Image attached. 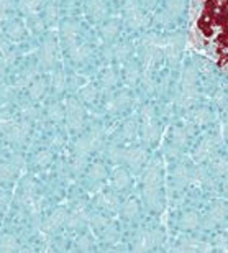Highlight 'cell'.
Listing matches in <instances>:
<instances>
[{
	"label": "cell",
	"mask_w": 228,
	"mask_h": 253,
	"mask_svg": "<svg viewBox=\"0 0 228 253\" xmlns=\"http://www.w3.org/2000/svg\"><path fill=\"white\" fill-rule=\"evenodd\" d=\"M64 119L68 122V126L73 131H80L85 124V114L82 105L73 97L64 102Z\"/></svg>",
	"instance_id": "1"
},
{
	"label": "cell",
	"mask_w": 228,
	"mask_h": 253,
	"mask_svg": "<svg viewBox=\"0 0 228 253\" xmlns=\"http://www.w3.org/2000/svg\"><path fill=\"white\" fill-rule=\"evenodd\" d=\"M30 131H32V125L27 122H20V124H8L5 126V136L10 143H23L28 138Z\"/></svg>",
	"instance_id": "2"
},
{
	"label": "cell",
	"mask_w": 228,
	"mask_h": 253,
	"mask_svg": "<svg viewBox=\"0 0 228 253\" xmlns=\"http://www.w3.org/2000/svg\"><path fill=\"white\" fill-rule=\"evenodd\" d=\"M38 63L43 69H51L56 63V43L51 38L43 42L38 53Z\"/></svg>",
	"instance_id": "3"
},
{
	"label": "cell",
	"mask_w": 228,
	"mask_h": 253,
	"mask_svg": "<svg viewBox=\"0 0 228 253\" xmlns=\"http://www.w3.org/2000/svg\"><path fill=\"white\" fill-rule=\"evenodd\" d=\"M68 215H69V212L66 211L64 207H58V209H54L51 212V215H48V219L44 220L43 229L46 230L48 234L63 229L66 225V222H68Z\"/></svg>",
	"instance_id": "4"
},
{
	"label": "cell",
	"mask_w": 228,
	"mask_h": 253,
	"mask_svg": "<svg viewBox=\"0 0 228 253\" xmlns=\"http://www.w3.org/2000/svg\"><path fill=\"white\" fill-rule=\"evenodd\" d=\"M146 158L148 156H146V151L143 148H130V150H123L121 161H125L133 169H138L141 168V165H145Z\"/></svg>",
	"instance_id": "5"
},
{
	"label": "cell",
	"mask_w": 228,
	"mask_h": 253,
	"mask_svg": "<svg viewBox=\"0 0 228 253\" xmlns=\"http://www.w3.org/2000/svg\"><path fill=\"white\" fill-rule=\"evenodd\" d=\"M79 23L77 22H73V20H68V22H64L61 25V37H63L64 43L68 44V48L71 44L76 43V40H77V35H79Z\"/></svg>",
	"instance_id": "6"
},
{
	"label": "cell",
	"mask_w": 228,
	"mask_h": 253,
	"mask_svg": "<svg viewBox=\"0 0 228 253\" xmlns=\"http://www.w3.org/2000/svg\"><path fill=\"white\" fill-rule=\"evenodd\" d=\"M46 89H48V81L37 76V78L28 84V97L32 100H39L46 94Z\"/></svg>",
	"instance_id": "7"
},
{
	"label": "cell",
	"mask_w": 228,
	"mask_h": 253,
	"mask_svg": "<svg viewBox=\"0 0 228 253\" xmlns=\"http://www.w3.org/2000/svg\"><path fill=\"white\" fill-rule=\"evenodd\" d=\"M130 102H131V95L128 92H118L115 97L109 100L105 107H107L109 112H118V110L128 107Z\"/></svg>",
	"instance_id": "8"
},
{
	"label": "cell",
	"mask_w": 228,
	"mask_h": 253,
	"mask_svg": "<svg viewBox=\"0 0 228 253\" xmlns=\"http://www.w3.org/2000/svg\"><path fill=\"white\" fill-rule=\"evenodd\" d=\"M5 35H7L8 40H12V42H20V40H23L25 37V27L22 23L18 22V20H12V22H8L5 25Z\"/></svg>",
	"instance_id": "9"
},
{
	"label": "cell",
	"mask_w": 228,
	"mask_h": 253,
	"mask_svg": "<svg viewBox=\"0 0 228 253\" xmlns=\"http://www.w3.org/2000/svg\"><path fill=\"white\" fill-rule=\"evenodd\" d=\"M85 220H87V214H85L84 207H77V209H74L68 215V222H66V225H68L71 230H74V229L82 227L85 224Z\"/></svg>",
	"instance_id": "10"
},
{
	"label": "cell",
	"mask_w": 228,
	"mask_h": 253,
	"mask_svg": "<svg viewBox=\"0 0 228 253\" xmlns=\"http://www.w3.org/2000/svg\"><path fill=\"white\" fill-rule=\"evenodd\" d=\"M69 56L74 63H84L90 56V48L87 44H71L69 46Z\"/></svg>",
	"instance_id": "11"
},
{
	"label": "cell",
	"mask_w": 228,
	"mask_h": 253,
	"mask_svg": "<svg viewBox=\"0 0 228 253\" xmlns=\"http://www.w3.org/2000/svg\"><path fill=\"white\" fill-rule=\"evenodd\" d=\"M87 13L92 17V20H102L107 15V5L104 0H89Z\"/></svg>",
	"instance_id": "12"
},
{
	"label": "cell",
	"mask_w": 228,
	"mask_h": 253,
	"mask_svg": "<svg viewBox=\"0 0 228 253\" xmlns=\"http://www.w3.org/2000/svg\"><path fill=\"white\" fill-rule=\"evenodd\" d=\"M94 148L90 145L89 136H79L74 143V155L76 156H82V158H87V156L92 153Z\"/></svg>",
	"instance_id": "13"
},
{
	"label": "cell",
	"mask_w": 228,
	"mask_h": 253,
	"mask_svg": "<svg viewBox=\"0 0 228 253\" xmlns=\"http://www.w3.org/2000/svg\"><path fill=\"white\" fill-rule=\"evenodd\" d=\"M95 202H97V206L107 211H115L116 207H118V197H116L114 192H104V194H100L97 199H95Z\"/></svg>",
	"instance_id": "14"
},
{
	"label": "cell",
	"mask_w": 228,
	"mask_h": 253,
	"mask_svg": "<svg viewBox=\"0 0 228 253\" xmlns=\"http://www.w3.org/2000/svg\"><path fill=\"white\" fill-rule=\"evenodd\" d=\"M22 202L27 206H33L35 204V183L33 179H23L22 184Z\"/></svg>",
	"instance_id": "15"
},
{
	"label": "cell",
	"mask_w": 228,
	"mask_h": 253,
	"mask_svg": "<svg viewBox=\"0 0 228 253\" xmlns=\"http://www.w3.org/2000/svg\"><path fill=\"white\" fill-rule=\"evenodd\" d=\"M46 115L53 124H63L64 122V105L58 102L49 104L46 107Z\"/></svg>",
	"instance_id": "16"
},
{
	"label": "cell",
	"mask_w": 228,
	"mask_h": 253,
	"mask_svg": "<svg viewBox=\"0 0 228 253\" xmlns=\"http://www.w3.org/2000/svg\"><path fill=\"white\" fill-rule=\"evenodd\" d=\"M130 183H131V178H130L128 171H126V169H116L115 171V174H114V186H115V189L125 191L130 186Z\"/></svg>",
	"instance_id": "17"
},
{
	"label": "cell",
	"mask_w": 228,
	"mask_h": 253,
	"mask_svg": "<svg viewBox=\"0 0 228 253\" xmlns=\"http://www.w3.org/2000/svg\"><path fill=\"white\" fill-rule=\"evenodd\" d=\"M44 0H18V8L23 15H35Z\"/></svg>",
	"instance_id": "18"
},
{
	"label": "cell",
	"mask_w": 228,
	"mask_h": 253,
	"mask_svg": "<svg viewBox=\"0 0 228 253\" xmlns=\"http://www.w3.org/2000/svg\"><path fill=\"white\" fill-rule=\"evenodd\" d=\"M214 146H215V140L214 138H205L202 143L199 145V148L195 150V160H199V161H204L207 160V156L210 155V151L214 150Z\"/></svg>",
	"instance_id": "19"
},
{
	"label": "cell",
	"mask_w": 228,
	"mask_h": 253,
	"mask_svg": "<svg viewBox=\"0 0 228 253\" xmlns=\"http://www.w3.org/2000/svg\"><path fill=\"white\" fill-rule=\"evenodd\" d=\"M17 250H20L17 237H13L10 234H5L0 237V252H17Z\"/></svg>",
	"instance_id": "20"
},
{
	"label": "cell",
	"mask_w": 228,
	"mask_h": 253,
	"mask_svg": "<svg viewBox=\"0 0 228 253\" xmlns=\"http://www.w3.org/2000/svg\"><path fill=\"white\" fill-rule=\"evenodd\" d=\"M20 173V171L15 168L12 165V161L10 163H0V183H8V181L13 179V176Z\"/></svg>",
	"instance_id": "21"
},
{
	"label": "cell",
	"mask_w": 228,
	"mask_h": 253,
	"mask_svg": "<svg viewBox=\"0 0 228 253\" xmlns=\"http://www.w3.org/2000/svg\"><path fill=\"white\" fill-rule=\"evenodd\" d=\"M87 176H89V179H92V181H102L107 178V168H105L102 163H94L89 168Z\"/></svg>",
	"instance_id": "22"
},
{
	"label": "cell",
	"mask_w": 228,
	"mask_h": 253,
	"mask_svg": "<svg viewBox=\"0 0 228 253\" xmlns=\"http://www.w3.org/2000/svg\"><path fill=\"white\" fill-rule=\"evenodd\" d=\"M97 95H99V90H97V87H95V85H92V84L85 85V87L80 89V92H79L80 100H82V102H85V104H92V102H95Z\"/></svg>",
	"instance_id": "23"
},
{
	"label": "cell",
	"mask_w": 228,
	"mask_h": 253,
	"mask_svg": "<svg viewBox=\"0 0 228 253\" xmlns=\"http://www.w3.org/2000/svg\"><path fill=\"white\" fill-rule=\"evenodd\" d=\"M53 161V153L49 150H41L38 151L37 155H35L33 158V163L38 166V168H46V166L51 165Z\"/></svg>",
	"instance_id": "24"
},
{
	"label": "cell",
	"mask_w": 228,
	"mask_h": 253,
	"mask_svg": "<svg viewBox=\"0 0 228 253\" xmlns=\"http://www.w3.org/2000/svg\"><path fill=\"white\" fill-rule=\"evenodd\" d=\"M51 87L56 94H61L66 90V76L63 71H56L51 76Z\"/></svg>",
	"instance_id": "25"
},
{
	"label": "cell",
	"mask_w": 228,
	"mask_h": 253,
	"mask_svg": "<svg viewBox=\"0 0 228 253\" xmlns=\"http://www.w3.org/2000/svg\"><path fill=\"white\" fill-rule=\"evenodd\" d=\"M100 235H102V239L107 242V244H115V242L118 240V230H116V227L114 224H110V222L100 230Z\"/></svg>",
	"instance_id": "26"
},
{
	"label": "cell",
	"mask_w": 228,
	"mask_h": 253,
	"mask_svg": "<svg viewBox=\"0 0 228 253\" xmlns=\"http://www.w3.org/2000/svg\"><path fill=\"white\" fill-rule=\"evenodd\" d=\"M138 212H140V206L135 199L126 201L123 207H121V214H123L126 219H133V217L138 215Z\"/></svg>",
	"instance_id": "27"
},
{
	"label": "cell",
	"mask_w": 228,
	"mask_h": 253,
	"mask_svg": "<svg viewBox=\"0 0 228 253\" xmlns=\"http://www.w3.org/2000/svg\"><path fill=\"white\" fill-rule=\"evenodd\" d=\"M212 169H214V173L219 174V176L228 174V160L224 158V156H219V158H215L214 161H212Z\"/></svg>",
	"instance_id": "28"
},
{
	"label": "cell",
	"mask_w": 228,
	"mask_h": 253,
	"mask_svg": "<svg viewBox=\"0 0 228 253\" xmlns=\"http://www.w3.org/2000/svg\"><path fill=\"white\" fill-rule=\"evenodd\" d=\"M227 215V209H225V206L224 204H220V202H217V204H214L210 207V211H209V217L214 222H220L224 217Z\"/></svg>",
	"instance_id": "29"
},
{
	"label": "cell",
	"mask_w": 228,
	"mask_h": 253,
	"mask_svg": "<svg viewBox=\"0 0 228 253\" xmlns=\"http://www.w3.org/2000/svg\"><path fill=\"white\" fill-rule=\"evenodd\" d=\"M58 15H59V10H58V5L56 3H48L46 8H44V23L51 25L58 20Z\"/></svg>",
	"instance_id": "30"
},
{
	"label": "cell",
	"mask_w": 228,
	"mask_h": 253,
	"mask_svg": "<svg viewBox=\"0 0 228 253\" xmlns=\"http://www.w3.org/2000/svg\"><path fill=\"white\" fill-rule=\"evenodd\" d=\"M197 225V214L195 212H187L181 217V227L186 230H190V229H195Z\"/></svg>",
	"instance_id": "31"
},
{
	"label": "cell",
	"mask_w": 228,
	"mask_h": 253,
	"mask_svg": "<svg viewBox=\"0 0 228 253\" xmlns=\"http://www.w3.org/2000/svg\"><path fill=\"white\" fill-rule=\"evenodd\" d=\"M136 131H138V125H136L133 120H126L121 126V135H123V138H135Z\"/></svg>",
	"instance_id": "32"
},
{
	"label": "cell",
	"mask_w": 228,
	"mask_h": 253,
	"mask_svg": "<svg viewBox=\"0 0 228 253\" xmlns=\"http://www.w3.org/2000/svg\"><path fill=\"white\" fill-rule=\"evenodd\" d=\"M116 81H118V78H116L115 71H112V69H107L102 74V78H100V83H102L104 87H114L116 84Z\"/></svg>",
	"instance_id": "33"
},
{
	"label": "cell",
	"mask_w": 228,
	"mask_h": 253,
	"mask_svg": "<svg viewBox=\"0 0 228 253\" xmlns=\"http://www.w3.org/2000/svg\"><path fill=\"white\" fill-rule=\"evenodd\" d=\"M92 239H90V235L87 234H84V235H80L77 240H76V247H77V250L80 252H89L90 249H92Z\"/></svg>",
	"instance_id": "34"
},
{
	"label": "cell",
	"mask_w": 228,
	"mask_h": 253,
	"mask_svg": "<svg viewBox=\"0 0 228 253\" xmlns=\"http://www.w3.org/2000/svg\"><path fill=\"white\" fill-rule=\"evenodd\" d=\"M116 33H118V27H116V23L110 22V23H105L102 27V37L107 38V40H112L116 37Z\"/></svg>",
	"instance_id": "35"
},
{
	"label": "cell",
	"mask_w": 228,
	"mask_h": 253,
	"mask_svg": "<svg viewBox=\"0 0 228 253\" xmlns=\"http://www.w3.org/2000/svg\"><path fill=\"white\" fill-rule=\"evenodd\" d=\"M172 141L179 146H186L187 143V133H186V130L184 128H176L174 130V133H172Z\"/></svg>",
	"instance_id": "36"
},
{
	"label": "cell",
	"mask_w": 228,
	"mask_h": 253,
	"mask_svg": "<svg viewBox=\"0 0 228 253\" xmlns=\"http://www.w3.org/2000/svg\"><path fill=\"white\" fill-rule=\"evenodd\" d=\"M13 8L12 0H0V23H3L8 17V12Z\"/></svg>",
	"instance_id": "37"
},
{
	"label": "cell",
	"mask_w": 228,
	"mask_h": 253,
	"mask_svg": "<svg viewBox=\"0 0 228 253\" xmlns=\"http://www.w3.org/2000/svg\"><path fill=\"white\" fill-rule=\"evenodd\" d=\"M210 120V114H209V110H205V109H199L197 112L194 114V122L197 125H205L207 122Z\"/></svg>",
	"instance_id": "38"
},
{
	"label": "cell",
	"mask_w": 228,
	"mask_h": 253,
	"mask_svg": "<svg viewBox=\"0 0 228 253\" xmlns=\"http://www.w3.org/2000/svg\"><path fill=\"white\" fill-rule=\"evenodd\" d=\"M37 78V71H35L33 68H30V69H27L25 73L20 76V79H18V84L20 85H27V84H30L32 81Z\"/></svg>",
	"instance_id": "39"
},
{
	"label": "cell",
	"mask_w": 228,
	"mask_h": 253,
	"mask_svg": "<svg viewBox=\"0 0 228 253\" xmlns=\"http://www.w3.org/2000/svg\"><path fill=\"white\" fill-rule=\"evenodd\" d=\"M107 224H109V220L105 219L104 215H92V217H90V225H92L97 232L102 230Z\"/></svg>",
	"instance_id": "40"
},
{
	"label": "cell",
	"mask_w": 228,
	"mask_h": 253,
	"mask_svg": "<svg viewBox=\"0 0 228 253\" xmlns=\"http://www.w3.org/2000/svg\"><path fill=\"white\" fill-rule=\"evenodd\" d=\"M138 78H140V73H138V69H136V66H130V68H126V71H125L126 83L135 84L136 81H138Z\"/></svg>",
	"instance_id": "41"
},
{
	"label": "cell",
	"mask_w": 228,
	"mask_h": 253,
	"mask_svg": "<svg viewBox=\"0 0 228 253\" xmlns=\"http://www.w3.org/2000/svg\"><path fill=\"white\" fill-rule=\"evenodd\" d=\"M85 158H82V156H76L74 161H73V171L76 174H80L82 171L85 169Z\"/></svg>",
	"instance_id": "42"
},
{
	"label": "cell",
	"mask_w": 228,
	"mask_h": 253,
	"mask_svg": "<svg viewBox=\"0 0 228 253\" xmlns=\"http://www.w3.org/2000/svg\"><path fill=\"white\" fill-rule=\"evenodd\" d=\"M174 178L176 181H182V184L186 183L187 178H189V171H187L186 166H177V169L174 171Z\"/></svg>",
	"instance_id": "43"
},
{
	"label": "cell",
	"mask_w": 228,
	"mask_h": 253,
	"mask_svg": "<svg viewBox=\"0 0 228 253\" xmlns=\"http://www.w3.org/2000/svg\"><path fill=\"white\" fill-rule=\"evenodd\" d=\"M121 156H123V150H120L118 146H110L109 158L112 160L114 163H118V161H121Z\"/></svg>",
	"instance_id": "44"
},
{
	"label": "cell",
	"mask_w": 228,
	"mask_h": 253,
	"mask_svg": "<svg viewBox=\"0 0 228 253\" xmlns=\"http://www.w3.org/2000/svg\"><path fill=\"white\" fill-rule=\"evenodd\" d=\"M10 51H12V49H10L8 42L3 37H0V61H2V59L7 56Z\"/></svg>",
	"instance_id": "45"
},
{
	"label": "cell",
	"mask_w": 228,
	"mask_h": 253,
	"mask_svg": "<svg viewBox=\"0 0 228 253\" xmlns=\"http://www.w3.org/2000/svg\"><path fill=\"white\" fill-rule=\"evenodd\" d=\"M128 53H130L128 46H123V44H120V46H116V48H115L114 56H115L116 59H125L126 56H128Z\"/></svg>",
	"instance_id": "46"
},
{
	"label": "cell",
	"mask_w": 228,
	"mask_h": 253,
	"mask_svg": "<svg viewBox=\"0 0 228 253\" xmlns=\"http://www.w3.org/2000/svg\"><path fill=\"white\" fill-rule=\"evenodd\" d=\"M12 165H13L18 171H22V169L25 168V160H23V156L15 155L13 158H12Z\"/></svg>",
	"instance_id": "47"
},
{
	"label": "cell",
	"mask_w": 228,
	"mask_h": 253,
	"mask_svg": "<svg viewBox=\"0 0 228 253\" xmlns=\"http://www.w3.org/2000/svg\"><path fill=\"white\" fill-rule=\"evenodd\" d=\"M8 206V196L0 194V212H3Z\"/></svg>",
	"instance_id": "48"
},
{
	"label": "cell",
	"mask_w": 228,
	"mask_h": 253,
	"mask_svg": "<svg viewBox=\"0 0 228 253\" xmlns=\"http://www.w3.org/2000/svg\"><path fill=\"white\" fill-rule=\"evenodd\" d=\"M224 192H225V194H228V178L224 181Z\"/></svg>",
	"instance_id": "49"
},
{
	"label": "cell",
	"mask_w": 228,
	"mask_h": 253,
	"mask_svg": "<svg viewBox=\"0 0 228 253\" xmlns=\"http://www.w3.org/2000/svg\"><path fill=\"white\" fill-rule=\"evenodd\" d=\"M3 73H5V66L0 63V76H3Z\"/></svg>",
	"instance_id": "50"
}]
</instances>
